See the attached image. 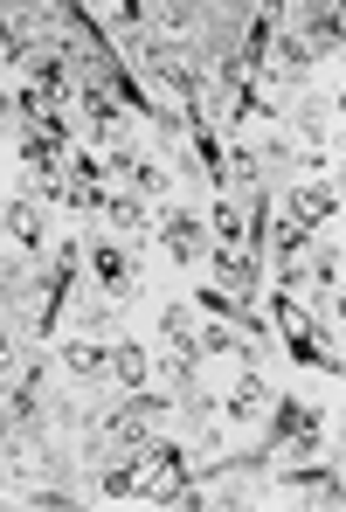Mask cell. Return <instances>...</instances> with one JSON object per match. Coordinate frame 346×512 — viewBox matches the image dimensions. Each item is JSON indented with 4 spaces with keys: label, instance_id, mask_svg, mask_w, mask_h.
I'll return each mask as SVG.
<instances>
[{
    "label": "cell",
    "instance_id": "5",
    "mask_svg": "<svg viewBox=\"0 0 346 512\" xmlns=\"http://www.w3.org/2000/svg\"><path fill=\"white\" fill-rule=\"evenodd\" d=\"M0 132H14V84L0 77Z\"/></svg>",
    "mask_w": 346,
    "mask_h": 512
},
{
    "label": "cell",
    "instance_id": "3",
    "mask_svg": "<svg viewBox=\"0 0 346 512\" xmlns=\"http://www.w3.org/2000/svg\"><path fill=\"white\" fill-rule=\"evenodd\" d=\"M277 215H291L298 229H333L340 222V180H284Z\"/></svg>",
    "mask_w": 346,
    "mask_h": 512
},
{
    "label": "cell",
    "instance_id": "2",
    "mask_svg": "<svg viewBox=\"0 0 346 512\" xmlns=\"http://www.w3.org/2000/svg\"><path fill=\"white\" fill-rule=\"evenodd\" d=\"M284 35H291L319 70H333V63H340V42H346V14L340 7H284Z\"/></svg>",
    "mask_w": 346,
    "mask_h": 512
},
{
    "label": "cell",
    "instance_id": "1",
    "mask_svg": "<svg viewBox=\"0 0 346 512\" xmlns=\"http://www.w3.org/2000/svg\"><path fill=\"white\" fill-rule=\"evenodd\" d=\"M84 291L111 298V305H139L146 298V243L104 236L97 222H84Z\"/></svg>",
    "mask_w": 346,
    "mask_h": 512
},
{
    "label": "cell",
    "instance_id": "4",
    "mask_svg": "<svg viewBox=\"0 0 346 512\" xmlns=\"http://www.w3.org/2000/svg\"><path fill=\"white\" fill-rule=\"evenodd\" d=\"M104 236H125V243H146V229H153V201H139L132 187H111L104 194V208L90 215Z\"/></svg>",
    "mask_w": 346,
    "mask_h": 512
}]
</instances>
